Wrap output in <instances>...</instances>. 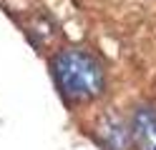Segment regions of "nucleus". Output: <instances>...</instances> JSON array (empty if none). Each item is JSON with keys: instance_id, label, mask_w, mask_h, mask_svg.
<instances>
[{"instance_id": "f257e3e1", "label": "nucleus", "mask_w": 156, "mask_h": 150, "mask_svg": "<svg viewBox=\"0 0 156 150\" xmlns=\"http://www.w3.org/2000/svg\"><path fill=\"white\" fill-rule=\"evenodd\" d=\"M55 80L61 93L71 100H91L103 90V73L101 65L81 50H68L55 60Z\"/></svg>"}, {"instance_id": "f03ea898", "label": "nucleus", "mask_w": 156, "mask_h": 150, "mask_svg": "<svg viewBox=\"0 0 156 150\" xmlns=\"http://www.w3.org/2000/svg\"><path fill=\"white\" fill-rule=\"evenodd\" d=\"M133 143L139 150H156V113L149 108H141L133 118Z\"/></svg>"}]
</instances>
